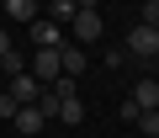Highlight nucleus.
<instances>
[{
  "instance_id": "f257e3e1",
  "label": "nucleus",
  "mask_w": 159,
  "mask_h": 138,
  "mask_svg": "<svg viewBox=\"0 0 159 138\" xmlns=\"http://www.w3.org/2000/svg\"><path fill=\"white\" fill-rule=\"evenodd\" d=\"M101 32H106L101 11H74V21H69V37H74L80 48H90V43H101Z\"/></svg>"
},
{
  "instance_id": "f03ea898",
  "label": "nucleus",
  "mask_w": 159,
  "mask_h": 138,
  "mask_svg": "<svg viewBox=\"0 0 159 138\" xmlns=\"http://www.w3.org/2000/svg\"><path fill=\"white\" fill-rule=\"evenodd\" d=\"M127 53L133 58H143V64H154V53H159V27H127Z\"/></svg>"
},
{
  "instance_id": "7ed1b4c3",
  "label": "nucleus",
  "mask_w": 159,
  "mask_h": 138,
  "mask_svg": "<svg viewBox=\"0 0 159 138\" xmlns=\"http://www.w3.org/2000/svg\"><path fill=\"white\" fill-rule=\"evenodd\" d=\"M6 96H11L16 106H32V101L43 96V85H37V75H32V69H21V75H11V85H6Z\"/></svg>"
},
{
  "instance_id": "20e7f679",
  "label": "nucleus",
  "mask_w": 159,
  "mask_h": 138,
  "mask_svg": "<svg viewBox=\"0 0 159 138\" xmlns=\"http://www.w3.org/2000/svg\"><path fill=\"white\" fill-rule=\"evenodd\" d=\"M32 75H37V85H53V80L64 75V58H58V48H37V58H32Z\"/></svg>"
},
{
  "instance_id": "39448f33",
  "label": "nucleus",
  "mask_w": 159,
  "mask_h": 138,
  "mask_svg": "<svg viewBox=\"0 0 159 138\" xmlns=\"http://www.w3.org/2000/svg\"><path fill=\"white\" fill-rule=\"evenodd\" d=\"M27 32H32V43H37V48H64V43H69V37H64V27H58L53 16H48V21L37 16V21H32Z\"/></svg>"
},
{
  "instance_id": "423d86ee",
  "label": "nucleus",
  "mask_w": 159,
  "mask_h": 138,
  "mask_svg": "<svg viewBox=\"0 0 159 138\" xmlns=\"http://www.w3.org/2000/svg\"><path fill=\"white\" fill-rule=\"evenodd\" d=\"M11 122H16V133H21V138H37V133H43V122H48V112H43V106L32 101V106H21V112H16Z\"/></svg>"
},
{
  "instance_id": "0eeeda50",
  "label": "nucleus",
  "mask_w": 159,
  "mask_h": 138,
  "mask_svg": "<svg viewBox=\"0 0 159 138\" xmlns=\"http://www.w3.org/2000/svg\"><path fill=\"white\" fill-rule=\"evenodd\" d=\"M0 11H6L11 21H21V27H32V21H37V0H6Z\"/></svg>"
},
{
  "instance_id": "6e6552de",
  "label": "nucleus",
  "mask_w": 159,
  "mask_h": 138,
  "mask_svg": "<svg viewBox=\"0 0 159 138\" xmlns=\"http://www.w3.org/2000/svg\"><path fill=\"white\" fill-rule=\"evenodd\" d=\"M133 101H138L143 112H159V80H138V85H133Z\"/></svg>"
},
{
  "instance_id": "1a4fd4ad",
  "label": "nucleus",
  "mask_w": 159,
  "mask_h": 138,
  "mask_svg": "<svg viewBox=\"0 0 159 138\" xmlns=\"http://www.w3.org/2000/svg\"><path fill=\"white\" fill-rule=\"evenodd\" d=\"M58 58H64V75H85V48H80V43H64Z\"/></svg>"
},
{
  "instance_id": "9d476101",
  "label": "nucleus",
  "mask_w": 159,
  "mask_h": 138,
  "mask_svg": "<svg viewBox=\"0 0 159 138\" xmlns=\"http://www.w3.org/2000/svg\"><path fill=\"white\" fill-rule=\"evenodd\" d=\"M58 122H85V106H80V96H64V101H58Z\"/></svg>"
},
{
  "instance_id": "9b49d317",
  "label": "nucleus",
  "mask_w": 159,
  "mask_h": 138,
  "mask_svg": "<svg viewBox=\"0 0 159 138\" xmlns=\"http://www.w3.org/2000/svg\"><path fill=\"white\" fill-rule=\"evenodd\" d=\"M74 11H80L74 0H53V21H58V27H69V21H74Z\"/></svg>"
},
{
  "instance_id": "f8f14e48",
  "label": "nucleus",
  "mask_w": 159,
  "mask_h": 138,
  "mask_svg": "<svg viewBox=\"0 0 159 138\" xmlns=\"http://www.w3.org/2000/svg\"><path fill=\"white\" fill-rule=\"evenodd\" d=\"M138 133L143 138H159V112H138Z\"/></svg>"
},
{
  "instance_id": "ddd939ff",
  "label": "nucleus",
  "mask_w": 159,
  "mask_h": 138,
  "mask_svg": "<svg viewBox=\"0 0 159 138\" xmlns=\"http://www.w3.org/2000/svg\"><path fill=\"white\" fill-rule=\"evenodd\" d=\"M37 106H43L48 117H58V96H53V85H43V96H37Z\"/></svg>"
},
{
  "instance_id": "4468645a",
  "label": "nucleus",
  "mask_w": 159,
  "mask_h": 138,
  "mask_svg": "<svg viewBox=\"0 0 159 138\" xmlns=\"http://www.w3.org/2000/svg\"><path fill=\"white\" fill-rule=\"evenodd\" d=\"M143 27H159V0H143Z\"/></svg>"
},
{
  "instance_id": "2eb2a0df",
  "label": "nucleus",
  "mask_w": 159,
  "mask_h": 138,
  "mask_svg": "<svg viewBox=\"0 0 159 138\" xmlns=\"http://www.w3.org/2000/svg\"><path fill=\"white\" fill-rule=\"evenodd\" d=\"M16 112H21V106H16V101H11L6 90H0V117H16Z\"/></svg>"
},
{
  "instance_id": "dca6fc26",
  "label": "nucleus",
  "mask_w": 159,
  "mask_h": 138,
  "mask_svg": "<svg viewBox=\"0 0 159 138\" xmlns=\"http://www.w3.org/2000/svg\"><path fill=\"white\" fill-rule=\"evenodd\" d=\"M6 53H11V32L0 27V58H6Z\"/></svg>"
},
{
  "instance_id": "f3484780",
  "label": "nucleus",
  "mask_w": 159,
  "mask_h": 138,
  "mask_svg": "<svg viewBox=\"0 0 159 138\" xmlns=\"http://www.w3.org/2000/svg\"><path fill=\"white\" fill-rule=\"evenodd\" d=\"M74 6H80V11H101V0H74Z\"/></svg>"
},
{
  "instance_id": "a211bd4d",
  "label": "nucleus",
  "mask_w": 159,
  "mask_h": 138,
  "mask_svg": "<svg viewBox=\"0 0 159 138\" xmlns=\"http://www.w3.org/2000/svg\"><path fill=\"white\" fill-rule=\"evenodd\" d=\"M154 64H159V53H154Z\"/></svg>"
},
{
  "instance_id": "6ab92c4d",
  "label": "nucleus",
  "mask_w": 159,
  "mask_h": 138,
  "mask_svg": "<svg viewBox=\"0 0 159 138\" xmlns=\"http://www.w3.org/2000/svg\"><path fill=\"white\" fill-rule=\"evenodd\" d=\"M0 6H6V0H0Z\"/></svg>"
}]
</instances>
